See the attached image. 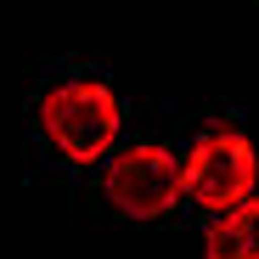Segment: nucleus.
Listing matches in <instances>:
<instances>
[{
  "label": "nucleus",
  "mask_w": 259,
  "mask_h": 259,
  "mask_svg": "<svg viewBox=\"0 0 259 259\" xmlns=\"http://www.w3.org/2000/svg\"><path fill=\"white\" fill-rule=\"evenodd\" d=\"M102 192L124 220H158V214H169L186 197L181 158L163 152V147H124L102 169Z\"/></svg>",
  "instance_id": "3"
},
{
  "label": "nucleus",
  "mask_w": 259,
  "mask_h": 259,
  "mask_svg": "<svg viewBox=\"0 0 259 259\" xmlns=\"http://www.w3.org/2000/svg\"><path fill=\"white\" fill-rule=\"evenodd\" d=\"M203 259H259V197L226 208L203 231Z\"/></svg>",
  "instance_id": "4"
},
{
  "label": "nucleus",
  "mask_w": 259,
  "mask_h": 259,
  "mask_svg": "<svg viewBox=\"0 0 259 259\" xmlns=\"http://www.w3.org/2000/svg\"><path fill=\"white\" fill-rule=\"evenodd\" d=\"M181 186H186V197H197L214 214L248 203L253 186H259V152H253V141L242 136V130H231V124L203 130L197 147L181 163Z\"/></svg>",
  "instance_id": "2"
},
{
  "label": "nucleus",
  "mask_w": 259,
  "mask_h": 259,
  "mask_svg": "<svg viewBox=\"0 0 259 259\" xmlns=\"http://www.w3.org/2000/svg\"><path fill=\"white\" fill-rule=\"evenodd\" d=\"M118 96L102 79H62L39 96V130L68 163H102L118 141Z\"/></svg>",
  "instance_id": "1"
}]
</instances>
